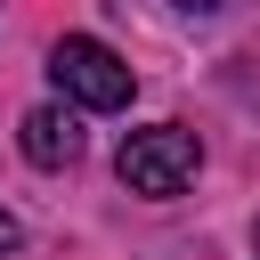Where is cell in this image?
<instances>
[{"label":"cell","instance_id":"5b68a950","mask_svg":"<svg viewBox=\"0 0 260 260\" xmlns=\"http://www.w3.org/2000/svg\"><path fill=\"white\" fill-rule=\"evenodd\" d=\"M171 8H187V16H219L228 0H171Z\"/></svg>","mask_w":260,"mask_h":260},{"label":"cell","instance_id":"7a4b0ae2","mask_svg":"<svg viewBox=\"0 0 260 260\" xmlns=\"http://www.w3.org/2000/svg\"><path fill=\"white\" fill-rule=\"evenodd\" d=\"M114 171H122L130 195H154V203H162V195H179V187L203 171V146H195V130H179V122H146V130L122 138Z\"/></svg>","mask_w":260,"mask_h":260},{"label":"cell","instance_id":"277c9868","mask_svg":"<svg viewBox=\"0 0 260 260\" xmlns=\"http://www.w3.org/2000/svg\"><path fill=\"white\" fill-rule=\"evenodd\" d=\"M16 244H24V228H16L8 211H0V252H16Z\"/></svg>","mask_w":260,"mask_h":260},{"label":"cell","instance_id":"3957f363","mask_svg":"<svg viewBox=\"0 0 260 260\" xmlns=\"http://www.w3.org/2000/svg\"><path fill=\"white\" fill-rule=\"evenodd\" d=\"M16 146H24V162H32V171H65V162L81 154L73 106H32V114L16 122Z\"/></svg>","mask_w":260,"mask_h":260},{"label":"cell","instance_id":"6da1fadb","mask_svg":"<svg viewBox=\"0 0 260 260\" xmlns=\"http://www.w3.org/2000/svg\"><path fill=\"white\" fill-rule=\"evenodd\" d=\"M49 81H57V98L81 106V114H122V106H130V65H122L106 41H89V32H65V41L49 49Z\"/></svg>","mask_w":260,"mask_h":260}]
</instances>
